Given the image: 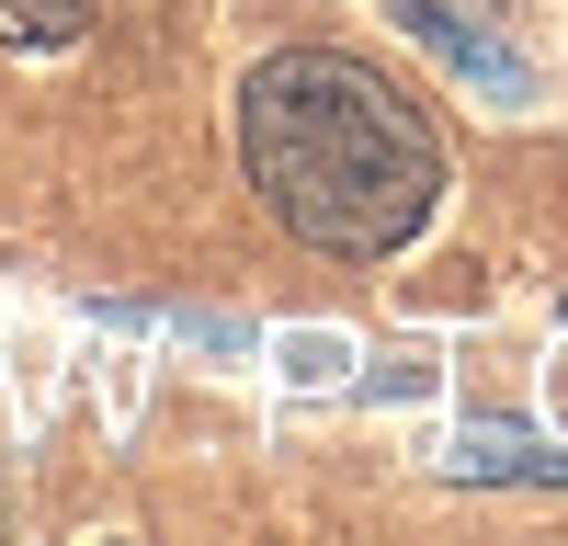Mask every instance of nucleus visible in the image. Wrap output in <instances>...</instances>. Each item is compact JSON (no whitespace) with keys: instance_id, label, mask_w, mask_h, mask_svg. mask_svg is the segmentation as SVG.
Returning a JSON list of instances; mask_svg holds the SVG:
<instances>
[{"instance_id":"obj_1","label":"nucleus","mask_w":568,"mask_h":546,"mask_svg":"<svg viewBox=\"0 0 568 546\" xmlns=\"http://www.w3.org/2000/svg\"><path fill=\"white\" fill-rule=\"evenodd\" d=\"M240 160L262 182V205L307 251H342V262L398 251L444 194V149L420 125V103L342 46H284V58L251 69Z\"/></svg>"},{"instance_id":"obj_2","label":"nucleus","mask_w":568,"mask_h":546,"mask_svg":"<svg viewBox=\"0 0 568 546\" xmlns=\"http://www.w3.org/2000/svg\"><path fill=\"white\" fill-rule=\"evenodd\" d=\"M455 467L466 478H568V455H546L535 433H511V422H466L455 433Z\"/></svg>"},{"instance_id":"obj_4","label":"nucleus","mask_w":568,"mask_h":546,"mask_svg":"<svg viewBox=\"0 0 568 546\" xmlns=\"http://www.w3.org/2000/svg\"><path fill=\"white\" fill-rule=\"evenodd\" d=\"M398 12H455V0H398ZM478 12H500V0H466V23H478Z\"/></svg>"},{"instance_id":"obj_3","label":"nucleus","mask_w":568,"mask_h":546,"mask_svg":"<svg viewBox=\"0 0 568 546\" xmlns=\"http://www.w3.org/2000/svg\"><path fill=\"white\" fill-rule=\"evenodd\" d=\"M103 0H0V46H69Z\"/></svg>"}]
</instances>
